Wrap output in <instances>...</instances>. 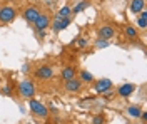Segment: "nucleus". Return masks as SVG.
I'll return each mask as SVG.
<instances>
[{"instance_id": "f257e3e1", "label": "nucleus", "mask_w": 147, "mask_h": 124, "mask_svg": "<svg viewBox=\"0 0 147 124\" xmlns=\"http://www.w3.org/2000/svg\"><path fill=\"white\" fill-rule=\"evenodd\" d=\"M28 109H30V112L34 116H37V117H44V119H45L47 116H49V109H47L40 101H37L34 97H30V101H28Z\"/></svg>"}, {"instance_id": "f03ea898", "label": "nucleus", "mask_w": 147, "mask_h": 124, "mask_svg": "<svg viewBox=\"0 0 147 124\" xmlns=\"http://www.w3.org/2000/svg\"><path fill=\"white\" fill-rule=\"evenodd\" d=\"M18 94L22 96L24 99L34 97V94H35V86H34V82L28 81V79L20 81V84H18Z\"/></svg>"}, {"instance_id": "7ed1b4c3", "label": "nucleus", "mask_w": 147, "mask_h": 124, "mask_svg": "<svg viewBox=\"0 0 147 124\" xmlns=\"http://www.w3.org/2000/svg\"><path fill=\"white\" fill-rule=\"evenodd\" d=\"M15 15H17V10L13 9V7H10V5H5V7L0 9V22L2 24L12 22V20L15 19Z\"/></svg>"}, {"instance_id": "20e7f679", "label": "nucleus", "mask_w": 147, "mask_h": 124, "mask_svg": "<svg viewBox=\"0 0 147 124\" xmlns=\"http://www.w3.org/2000/svg\"><path fill=\"white\" fill-rule=\"evenodd\" d=\"M35 77L40 79V81H49L54 77V69L50 66H42V67H37L35 70Z\"/></svg>"}, {"instance_id": "39448f33", "label": "nucleus", "mask_w": 147, "mask_h": 124, "mask_svg": "<svg viewBox=\"0 0 147 124\" xmlns=\"http://www.w3.org/2000/svg\"><path fill=\"white\" fill-rule=\"evenodd\" d=\"M65 91H69V92H79L80 91V87H82V81L80 79H77V77H74V79H69V81H65Z\"/></svg>"}, {"instance_id": "423d86ee", "label": "nucleus", "mask_w": 147, "mask_h": 124, "mask_svg": "<svg viewBox=\"0 0 147 124\" xmlns=\"http://www.w3.org/2000/svg\"><path fill=\"white\" fill-rule=\"evenodd\" d=\"M34 25H35L37 30H45L47 27H50V17L47 14H40L37 17V20L34 22Z\"/></svg>"}, {"instance_id": "0eeeda50", "label": "nucleus", "mask_w": 147, "mask_h": 124, "mask_svg": "<svg viewBox=\"0 0 147 124\" xmlns=\"http://www.w3.org/2000/svg\"><path fill=\"white\" fill-rule=\"evenodd\" d=\"M38 15H40V10L37 9V7H28V9L24 10V19L27 20L28 24H34Z\"/></svg>"}, {"instance_id": "6e6552de", "label": "nucleus", "mask_w": 147, "mask_h": 124, "mask_svg": "<svg viewBox=\"0 0 147 124\" xmlns=\"http://www.w3.org/2000/svg\"><path fill=\"white\" fill-rule=\"evenodd\" d=\"M112 89V81L110 79H100L95 82V92L97 94H104L105 91H110Z\"/></svg>"}, {"instance_id": "1a4fd4ad", "label": "nucleus", "mask_w": 147, "mask_h": 124, "mask_svg": "<svg viewBox=\"0 0 147 124\" xmlns=\"http://www.w3.org/2000/svg\"><path fill=\"white\" fill-rule=\"evenodd\" d=\"M70 25V19H55L52 24V30L54 32H60V30L67 29Z\"/></svg>"}, {"instance_id": "9d476101", "label": "nucleus", "mask_w": 147, "mask_h": 124, "mask_svg": "<svg viewBox=\"0 0 147 124\" xmlns=\"http://www.w3.org/2000/svg\"><path fill=\"white\" fill-rule=\"evenodd\" d=\"M134 91H136V86H134V84H130V82H125V84H122V86L119 87L117 94H119L120 97H129Z\"/></svg>"}, {"instance_id": "9b49d317", "label": "nucleus", "mask_w": 147, "mask_h": 124, "mask_svg": "<svg viewBox=\"0 0 147 124\" xmlns=\"http://www.w3.org/2000/svg\"><path fill=\"white\" fill-rule=\"evenodd\" d=\"M99 35H100V39L110 40V39L115 35V30H114V27H110V25H102L100 29H99Z\"/></svg>"}, {"instance_id": "f8f14e48", "label": "nucleus", "mask_w": 147, "mask_h": 124, "mask_svg": "<svg viewBox=\"0 0 147 124\" xmlns=\"http://www.w3.org/2000/svg\"><path fill=\"white\" fill-rule=\"evenodd\" d=\"M75 74H77L75 67L67 66V67H64V69H62V74H60V77H62V81H69V79H74V77H75Z\"/></svg>"}, {"instance_id": "ddd939ff", "label": "nucleus", "mask_w": 147, "mask_h": 124, "mask_svg": "<svg viewBox=\"0 0 147 124\" xmlns=\"http://www.w3.org/2000/svg\"><path fill=\"white\" fill-rule=\"evenodd\" d=\"M146 7V0H132L130 2V12L132 14H139L140 10H144Z\"/></svg>"}, {"instance_id": "4468645a", "label": "nucleus", "mask_w": 147, "mask_h": 124, "mask_svg": "<svg viewBox=\"0 0 147 124\" xmlns=\"http://www.w3.org/2000/svg\"><path fill=\"white\" fill-rule=\"evenodd\" d=\"M70 15H72V9L69 5H65V7H62V9L57 12V17L55 19H70Z\"/></svg>"}, {"instance_id": "2eb2a0df", "label": "nucleus", "mask_w": 147, "mask_h": 124, "mask_svg": "<svg viewBox=\"0 0 147 124\" xmlns=\"http://www.w3.org/2000/svg\"><path fill=\"white\" fill-rule=\"evenodd\" d=\"M89 5H90V2H89V0H82V2H79V3L72 9V14H80V12L85 10Z\"/></svg>"}, {"instance_id": "dca6fc26", "label": "nucleus", "mask_w": 147, "mask_h": 124, "mask_svg": "<svg viewBox=\"0 0 147 124\" xmlns=\"http://www.w3.org/2000/svg\"><path fill=\"white\" fill-rule=\"evenodd\" d=\"M146 20H147V12H146V10H140V12H139V17H137L139 29H146V27H147V25H146Z\"/></svg>"}, {"instance_id": "f3484780", "label": "nucleus", "mask_w": 147, "mask_h": 124, "mask_svg": "<svg viewBox=\"0 0 147 124\" xmlns=\"http://www.w3.org/2000/svg\"><path fill=\"white\" fill-rule=\"evenodd\" d=\"M125 35H127L130 40H136L137 35H139V32H137L136 27H132V25H125Z\"/></svg>"}, {"instance_id": "a211bd4d", "label": "nucleus", "mask_w": 147, "mask_h": 124, "mask_svg": "<svg viewBox=\"0 0 147 124\" xmlns=\"http://www.w3.org/2000/svg\"><path fill=\"white\" fill-rule=\"evenodd\" d=\"M140 112H142V111H140V107H139V106H129L127 107V114L130 116V117H136V119H137L139 116H140Z\"/></svg>"}, {"instance_id": "6ab92c4d", "label": "nucleus", "mask_w": 147, "mask_h": 124, "mask_svg": "<svg viewBox=\"0 0 147 124\" xmlns=\"http://www.w3.org/2000/svg\"><path fill=\"white\" fill-rule=\"evenodd\" d=\"M80 81L85 82V84H90L92 81H94V76H92L89 70H82V72H80Z\"/></svg>"}, {"instance_id": "aec40b11", "label": "nucleus", "mask_w": 147, "mask_h": 124, "mask_svg": "<svg viewBox=\"0 0 147 124\" xmlns=\"http://www.w3.org/2000/svg\"><path fill=\"white\" fill-rule=\"evenodd\" d=\"M104 123H105V117L102 114H97L92 117V124H104Z\"/></svg>"}, {"instance_id": "412c9836", "label": "nucleus", "mask_w": 147, "mask_h": 124, "mask_svg": "<svg viewBox=\"0 0 147 124\" xmlns=\"http://www.w3.org/2000/svg\"><path fill=\"white\" fill-rule=\"evenodd\" d=\"M107 45H109V40H105V39H100L97 42V47L99 49H104V47H107Z\"/></svg>"}, {"instance_id": "4be33fe9", "label": "nucleus", "mask_w": 147, "mask_h": 124, "mask_svg": "<svg viewBox=\"0 0 147 124\" xmlns=\"http://www.w3.org/2000/svg\"><path fill=\"white\" fill-rule=\"evenodd\" d=\"M87 44H89L87 39H77V45L79 47H87Z\"/></svg>"}, {"instance_id": "5701e85b", "label": "nucleus", "mask_w": 147, "mask_h": 124, "mask_svg": "<svg viewBox=\"0 0 147 124\" xmlns=\"http://www.w3.org/2000/svg\"><path fill=\"white\" fill-rule=\"evenodd\" d=\"M2 92H3L5 96H12V87H10V86L2 87Z\"/></svg>"}]
</instances>
